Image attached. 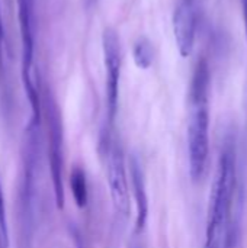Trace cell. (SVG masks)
Here are the masks:
<instances>
[{
    "mask_svg": "<svg viewBox=\"0 0 247 248\" xmlns=\"http://www.w3.org/2000/svg\"><path fill=\"white\" fill-rule=\"evenodd\" d=\"M106 145V167H108V183L111 198L115 211L128 217L130 214V187L127 179V166L122 148L115 141H108Z\"/></svg>",
    "mask_w": 247,
    "mask_h": 248,
    "instance_id": "obj_6",
    "label": "cell"
},
{
    "mask_svg": "<svg viewBox=\"0 0 247 248\" xmlns=\"http://www.w3.org/2000/svg\"><path fill=\"white\" fill-rule=\"evenodd\" d=\"M242 3V10H243V20H245V31L247 36V0H240Z\"/></svg>",
    "mask_w": 247,
    "mask_h": 248,
    "instance_id": "obj_14",
    "label": "cell"
},
{
    "mask_svg": "<svg viewBox=\"0 0 247 248\" xmlns=\"http://www.w3.org/2000/svg\"><path fill=\"white\" fill-rule=\"evenodd\" d=\"M197 0H181L173 15L175 39L182 57L191 55L197 36Z\"/></svg>",
    "mask_w": 247,
    "mask_h": 248,
    "instance_id": "obj_8",
    "label": "cell"
},
{
    "mask_svg": "<svg viewBox=\"0 0 247 248\" xmlns=\"http://www.w3.org/2000/svg\"><path fill=\"white\" fill-rule=\"evenodd\" d=\"M0 232L3 235V240L9 246V232H7V222H6V211H4V201H3L1 186H0Z\"/></svg>",
    "mask_w": 247,
    "mask_h": 248,
    "instance_id": "obj_12",
    "label": "cell"
},
{
    "mask_svg": "<svg viewBox=\"0 0 247 248\" xmlns=\"http://www.w3.org/2000/svg\"><path fill=\"white\" fill-rule=\"evenodd\" d=\"M103 44V57H105V68H106V106H108V118L112 124L116 110H118V97H119V78H121V45L119 36L116 31L112 28L105 29L102 36Z\"/></svg>",
    "mask_w": 247,
    "mask_h": 248,
    "instance_id": "obj_7",
    "label": "cell"
},
{
    "mask_svg": "<svg viewBox=\"0 0 247 248\" xmlns=\"http://www.w3.org/2000/svg\"><path fill=\"white\" fill-rule=\"evenodd\" d=\"M3 39H4V29H3L1 6H0V73H1V67H3Z\"/></svg>",
    "mask_w": 247,
    "mask_h": 248,
    "instance_id": "obj_13",
    "label": "cell"
},
{
    "mask_svg": "<svg viewBox=\"0 0 247 248\" xmlns=\"http://www.w3.org/2000/svg\"><path fill=\"white\" fill-rule=\"evenodd\" d=\"M17 19L22 38V77L26 96L32 109V118L41 121V100L32 80V65L35 55V15L33 0H17Z\"/></svg>",
    "mask_w": 247,
    "mask_h": 248,
    "instance_id": "obj_4",
    "label": "cell"
},
{
    "mask_svg": "<svg viewBox=\"0 0 247 248\" xmlns=\"http://www.w3.org/2000/svg\"><path fill=\"white\" fill-rule=\"evenodd\" d=\"M76 247H77V248H84L83 243H82V240L79 238V235H76Z\"/></svg>",
    "mask_w": 247,
    "mask_h": 248,
    "instance_id": "obj_15",
    "label": "cell"
},
{
    "mask_svg": "<svg viewBox=\"0 0 247 248\" xmlns=\"http://www.w3.org/2000/svg\"><path fill=\"white\" fill-rule=\"evenodd\" d=\"M70 189L74 198L76 205L83 209L87 205V183L86 174L80 167H74L70 173Z\"/></svg>",
    "mask_w": 247,
    "mask_h": 248,
    "instance_id": "obj_10",
    "label": "cell"
},
{
    "mask_svg": "<svg viewBox=\"0 0 247 248\" xmlns=\"http://www.w3.org/2000/svg\"><path fill=\"white\" fill-rule=\"evenodd\" d=\"M130 174H131V183H132V192L135 199V232L140 234L148 218V198L146 192V180L143 170L137 161V158H132L130 163Z\"/></svg>",
    "mask_w": 247,
    "mask_h": 248,
    "instance_id": "obj_9",
    "label": "cell"
},
{
    "mask_svg": "<svg viewBox=\"0 0 247 248\" xmlns=\"http://www.w3.org/2000/svg\"><path fill=\"white\" fill-rule=\"evenodd\" d=\"M47 108V125H48V160H49V171L51 182L54 189L55 205L61 211L64 208V182H63V169H64V157H63V126L58 108L54 99L47 94L45 99Z\"/></svg>",
    "mask_w": 247,
    "mask_h": 248,
    "instance_id": "obj_5",
    "label": "cell"
},
{
    "mask_svg": "<svg viewBox=\"0 0 247 248\" xmlns=\"http://www.w3.org/2000/svg\"><path fill=\"white\" fill-rule=\"evenodd\" d=\"M39 124L41 121L31 118L23 138V174L20 185V221L23 240L29 241L33 227L35 211V183H36V166L39 151Z\"/></svg>",
    "mask_w": 247,
    "mask_h": 248,
    "instance_id": "obj_3",
    "label": "cell"
},
{
    "mask_svg": "<svg viewBox=\"0 0 247 248\" xmlns=\"http://www.w3.org/2000/svg\"><path fill=\"white\" fill-rule=\"evenodd\" d=\"M210 67L205 58L197 62L189 87L188 155L189 174L194 182L202 179L210 151Z\"/></svg>",
    "mask_w": 247,
    "mask_h": 248,
    "instance_id": "obj_2",
    "label": "cell"
},
{
    "mask_svg": "<svg viewBox=\"0 0 247 248\" xmlns=\"http://www.w3.org/2000/svg\"><path fill=\"white\" fill-rule=\"evenodd\" d=\"M236 145L233 137L229 135L223 142L211 187L204 248H226L227 232L233 224L231 211L236 195Z\"/></svg>",
    "mask_w": 247,
    "mask_h": 248,
    "instance_id": "obj_1",
    "label": "cell"
},
{
    "mask_svg": "<svg viewBox=\"0 0 247 248\" xmlns=\"http://www.w3.org/2000/svg\"><path fill=\"white\" fill-rule=\"evenodd\" d=\"M132 57L138 68L141 70L150 68V65L153 64V57H154V51H153V45L150 39H147L146 36L138 38L132 49Z\"/></svg>",
    "mask_w": 247,
    "mask_h": 248,
    "instance_id": "obj_11",
    "label": "cell"
}]
</instances>
